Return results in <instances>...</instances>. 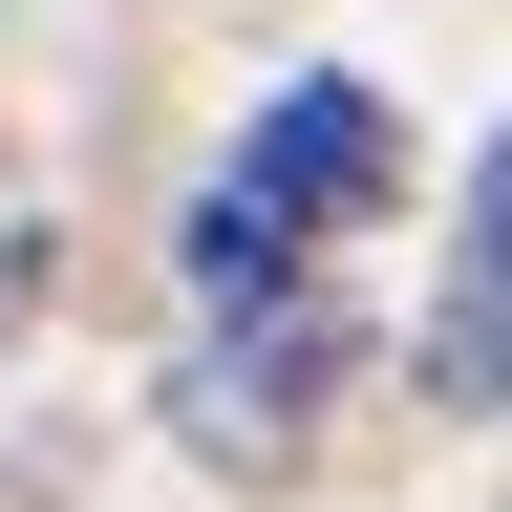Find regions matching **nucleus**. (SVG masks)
<instances>
[{"instance_id": "obj_3", "label": "nucleus", "mask_w": 512, "mask_h": 512, "mask_svg": "<svg viewBox=\"0 0 512 512\" xmlns=\"http://www.w3.org/2000/svg\"><path fill=\"white\" fill-rule=\"evenodd\" d=\"M427 406L491 427L512 406V171H470V214H448V299H427Z\"/></svg>"}, {"instance_id": "obj_4", "label": "nucleus", "mask_w": 512, "mask_h": 512, "mask_svg": "<svg viewBox=\"0 0 512 512\" xmlns=\"http://www.w3.org/2000/svg\"><path fill=\"white\" fill-rule=\"evenodd\" d=\"M171 256H192V299H278V278H320V235H278V214H256L235 171L192 192V235H171Z\"/></svg>"}, {"instance_id": "obj_2", "label": "nucleus", "mask_w": 512, "mask_h": 512, "mask_svg": "<svg viewBox=\"0 0 512 512\" xmlns=\"http://www.w3.org/2000/svg\"><path fill=\"white\" fill-rule=\"evenodd\" d=\"M235 192H256L278 235L384 214V192H406V128H384V86H278V107H256V150H235Z\"/></svg>"}, {"instance_id": "obj_1", "label": "nucleus", "mask_w": 512, "mask_h": 512, "mask_svg": "<svg viewBox=\"0 0 512 512\" xmlns=\"http://www.w3.org/2000/svg\"><path fill=\"white\" fill-rule=\"evenodd\" d=\"M342 406H363V320L320 299V278L214 299V342L171 363V448H192V470H235V491H299Z\"/></svg>"}]
</instances>
